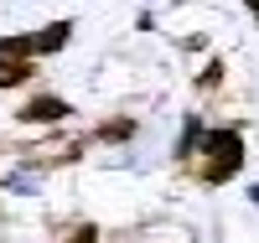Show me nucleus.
<instances>
[{"mask_svg":"<svg viewBox=\"0 0 259 243\" xmlns=\"http://www.w3.org/2000/svg\"><path fill=\"white\" fill-rule=\"evenodd\" d=\"M218 78H223V62H207L202 78H197V88H218Z\"/></svg>","mask_w":259,"mask_h":243,"instance_id":"423d86ee","label":"nucleus"},{"mask_svg":"<svg viewBox=\"0 0 259 243\" xmlns=\"http://www.w3.org/2000/svg\"><path fill=\"white\" fill-rule=\"evenodd\" d=\"M192 156H197V176H202L207 186H223L228 176L244 166V140H239V129H197L187 161Z\"/></svg>","mask_w":259,"mask_h":243,"instance_id":"f257e3e1","label":"nucleus"},{"mask_svg":"<svg viewBox=\"0 0 259 243\" xmlns=\"http://www.w3.org/2000/svg\"><path fill=\"white\" fill-rule=\"evenodd\" d=\"M31 68H36V57L26 47V36H6L0 41V88H21L31 78Z\"/></svg>","mask_w":259,"mask_h":243,"instance_id":"f03ea898","label":"nucleus"},{"mask_svg":"<svg viewBox=\"0 0 259 243\" xmlns=\"http://www.w3.org/2000/svg\"><path fill=\"white\" fill-rule=\"evenodd\" d=\"M68 114H73V109L62 104V99H52V93H41V99H31L26 109H21L16 119H21V124H57V119H68Z\"/></svg>","mask_w":259,"mask_h":243,"instance_id":"20e7f679","label":"nucleus"},{"mask_svg":"<svg viewBox=\"0 0 259 243\" xmlns=\"http://www.w3.org/2000/svg\"><path fill=\"white\" fill-rule=\"evenodd\" d=\"M68 36H73V21H52V26H41V31H26V47H31V57H47V52L68 47Z\"/></svg>","mask_w":259,"mask_h":243,"instance_id":"7ed1b4c3","label":"nucleus"},{"mask_svg":"<svg viewBox=\"0 0 259 243\" xmlns=\"http://www.w3.org/2000/svg\"><path fill=\"white\" fill-rule=\"evenodd\" d=\"M135 135V119H119V124H104L99 129V140H130Z\"/></svg>","mask_w":259,"mask_h":243,"instance_id":"39448f33","label":"nucleus"},{"mask_svg":"<svg viewBox=\"0 0 259 243\" xmlns=\"http://www.w3.org/2000/svg\"><path fill=\"white\" fill-rule=\"evenodd\" d=\"M249 6H254V16H259V0H249Z\"/></svg>","mask_w":259,"mask_h":243,"instance_id":"0eeeda50","label":"nucleus"}]
</instances>
